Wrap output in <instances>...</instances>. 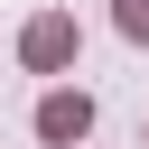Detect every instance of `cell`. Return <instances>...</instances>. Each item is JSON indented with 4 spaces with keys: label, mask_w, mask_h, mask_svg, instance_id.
<instances>
[{
    "label": "cell",
    "mask_w": 149,
    "mask_h": 149,
    "mask_svg": "<svg viewBox=\"0 0 149 149\" xmlns=\"http://www.w3.org/2000/svg\"><path fill=\"white\" fill-rule=\"evenodd\" d=\"M74 47H84V37H74V19H65V9H37V19L19 28V65H28V74H65V65H74Z\"/></svg>",
    "instance_id": "1"
},
{
    "label": "cell",
    "mask_w": 149,
    "mask_h": 149,
    "mask_svg": "<svg viewBox=\"0 0 149 149\" xmlns=\"http://www.w3.org/2000/svg\"><path fill=\"white\" fill-rule=\"evenodd\" d=\"M84 130H93V93H65V84H56V93L37 102V140H47V149H74Z\"/></svg>",
    "instance_id": "2"
},
{
    "label": "cell",
    "mask_w": 149,
    "mask_h": 149,
    "mask_svg": "<svg viewBox=\"0 0 149 149\" xmlns=\"http://www.w3.org/2000/svg\"><path fill=\"white\" fill-rule=\"evenodd\" d=\"M112 28H121V37H140V47H149V0H112Z\"/></svg>",
    "instance_id": "3"
},
{
    "label": "cell",
    "mask_w": 149,
    "mask_h": 149,
    "mask_svg": "<svg viewBox=\"0 0 149 149\" xmlns=\"http://www.w3.org/2000/svg\"><path fill=\"white\" fill-rule=\"evenodd\" d=\"M140 149H149V140H140Z\"/></svg>",
    "instance_id": "4"
}]
</instances>
